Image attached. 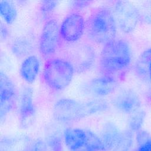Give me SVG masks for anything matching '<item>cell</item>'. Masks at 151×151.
<instances>
[{"label": "cell", "mask_w": 151, "mask_h": 151, "mask_svg": "<svg viewBox=\"0 0 151 151\" xmlns=\"http://www.w3.org/2000/svg\"><path fill=\"white\" fill-rule=\"evenodd\" d=\"M146 117V112L143 110L130 114L128 120L129 130L131 132H138L141 130V128L144 123Z\"/></svg>", "instance_id": "18"}, {"label": "cell", "mask_w": 151, "mask_h": 151, "mask_svg": "<svg viewBox=\"0 0 151 151\" xmlns=\"http://www.w3.org/2000/svg\"><path fill=\"white\" fill-rule=\"evenodd\" d=\"M111 104L120 112L130 115L140 110L141 100L133 90L123 88L113 97Z\"/></svg>", "instance_id": "11"}, {"label": "cell", "mask_w": 151, "mask_h": 151, "mask_svg": "<svg viewBox=\"0 0 151 151\" xmlns=\"http://www.w3.org/2000/svg\"><path fill=\"white\" fill-rule=\"evenodd\" d=\"M0 12L4 21L9 25L12 24L17 17L15 6L8 1H1L0 2Z\"/></svg>", "instance_id": "17"}, {"label": "cell", "mask_w": 151, "mask_h": 151, "mask_svg": "<svg viewBox=\"0 0 151 151\" xmlns=\"http://www.w3.org/2000/svg\"><path fill=\"white\" fill-rule=\"evenodd\" d=\"M77 151H99V150H93V149H88L86 147H84L83 148L82 150H79Z\"/></svg>", "instance_id": "26"}, {"label": "cell", "mask_w": 151, "mask_h": 151, "mask_svg": "<svg viewBox=\"0 0 151 151\" xmlns=\"http://www.w3.org/2000/svg\"><path fill=\"white\" fill-rule=\"evenodd\" d=\"M109 107L108 102L101 99L81 102L72 99L62 98L55 103L52 111L55 120L71 122L88 116L104 113Z\"/></svg>", "instance_id": "1"}, {"label": "cell", "mask_w": 151, "mask_h": 151, "mask_svg": "<svg viewBox=\"0 0 151 151\" xmlns=\"http://www.w3.org/2000/svg\"><path fill=\"white\" fill-rule=\"evenodd\" d=\"M58 5L56 1H42L41 2L40 11L43 15H48L52 12Z\"/></svg>", "instance_id": "20"}, {"label": "cell", "mask_w": 151, "mask_h": 151, "mask_svg": "<svg viewBox=\"0 0 151 151\" xmlns=\"http://www.w3.org/2000/svg\"><path fill=\"white\" fill-rule=\"evenodd\" d=\"M137 151H151V139L139 145Z\"/></svg>", "instance_id": "23"}, {"label": "cell", "mask_w": 151, "mask_h": 151, "mask_svg": "<svg viewBox=\"0 0 151 151\" xmlns=\"http://www.w3.org/2000/svg\"><path fill=\"white\" fill-rule=\"evenodd\" d=\"M87 137V130L80 128H68L64 133L65 143L71 151H77L84 148Z\"/></svg>", "instance_id": "13"}, {"label": "cell", "mask_w": 151, "mask_h": 151, "mask_svg": "<svg viewBox=\"0 0 151 151\" xmlns=\"http://www.w3.org/2000/svg\"><path fill=\"white\" fill-rule=\"evenodd\" d=\"M113 12L118 27L124 34L132 32L140 21L137 7L129 1H115Z\"/></svg>", "instance_id": "5"}, {"label": "cell", "mask_w": 151, "mask_h": 151, "mask_svg": "<svg viewBox=\"0 0 151 151\" xmlns=\"http://www.w3.org/2000/svg\"><path fill=\"white\" fill-rule=\"evenodd\" d=\"M118 84V80L115 77L103 74L90 80L83 85L81 88L87 95L100 97L113 93Z\"/></svg>", "instance_id": "10"}, {"label": "cell", "mask_w": 151, "mask_h": 151, "mask_svg": "<svg viewBox=\"0 0 151 151\" xmlns=\"http://www.w3.org/2000/svg\"><path fill=\"white\" fill-rule=\"evenodd\" d=\"M137 9L140 21L151 25V1L143 2Z\"/></svg>", "instance_id": "19"}, {"label": "cell", "mask_w": 151, "mask_h": 151, "mask_svg": "<svg viewBox=\"0 0 151 151\" xmlns=\"http://www.w3.org/2000/svg\"><path fill=\"white\" fill-rule=\"evenodd\" d=\"M74 71L73 66L67 59L51 57L45 63L43 78L51 89L61 91L71 83Z\"/></svg>", "instance_id": "4"}, {"label": "cell", "mask_w": 151, "mask_h": 151, "mask_svg": "<svg viewBox=\"0 0 151 151\" xmlns=\"http://www.w3.org/2000/svg\"><path fill=\"white\" fill-rule=\"evenodd\" d=\"M0 75V117L3 119L15 108L18 93L15 85L8 76L2 71Z\"/></svg>", "instance_id": "9"}, {"label": "cell", "mask_w": 151, "mask_h": 151, "mask_svg": "<svg viewBox=\"0 0 151 151\" xmlns=\"http://www.w3.org/2000/svg\"><path fill=\"white\" fill-rule=\"evenodd\" d=\"M117 28L113 12L105 6L94 9L86 24L88 38L95 43L103 45L116 39Z\"/></svg>", "instance_id": "3"}, {"label": "cell", "mask_w": 151, "mask_h": 151, "mask_svg": "<svg viewBox=\"0 0 151 151\" xmlns=\"http://www.w3.org/2000/svg\"><path fill=\"white\" fill-rule=\"evenodd\" d=\"M28 151H46V146L42 142H37L32 145Z\"/></svg>", "instance_id": "22"}, {"label": "cell", "mask_w": 151, "mask_h": 151, "mask_svg": "<svg viewBox=\"0 0 151 151\" xmlns=\"http://www.w3.org/2000/svg\"><path fill=\"white\" fill-rule=\"evenodd\" d=\"M90 1H73L71 2V6L74 9H83L86 8L90 4Z\"/></svg>", "instance_id": "21"}, {"label": "cell", "mask_w": 151, "mask_h": 151, "mask_svg": "<svg viewBox=\"0 0 151 151\" xmlns=\"http://www.w3.org/2000/svg\"><path fill=\"white\" fill-rule=\"evenodd\" d=\"M32 48L31 42L24 38H19L15 40L11 47L12 53L17 57H24L29 55Z\"/></svg>", "instance_id": "16"}, {"label": "cell", "mask_w": 151, "mask_h": 151, "mask_svg": "<svg viewBox=\"0 0 151 151\" xmlns=\"http://www.w3.org/2000/svg\"><path fill=\"white\" fill-rule=\"evenodd\" d=\"M40 64L35 55H29L22 63L19 73L22 78L27 83H33L40 71Z\"/></svg>", "instance_id": "14"}, {"label": "cell", "mask_w": 151, "mask_h": 151, "mask_svg": "<svg viewBox=\"0 0 151 151\" xmlns=\"http://www.w3.org/2000/svg\"><path fill=\"white\" fill-rule=\"evenodd\" d=\"M151 61V48L145 50L139 56L134 65V71L136 74L142 80L147 81L148 65Z\"/></svg>", "instance_id": "15"}, {"label": "cell", "mask_w": 151, "mask_h": 151, "mask_svg": "<svg viewBox=\"0 0 151 151\" xmlns=\"http://www.w3.org/2000/svg\"><path fill=\"white\" fill-rule=\"evenodd\" d=\"M148 77L149 81L151 82V61L148 65Z\"/></svg>", "instance_id": "25"}, {"label": "cell", "mask_w": 151, "mask_h": 151, "mask_svg": "<svg viewBox=\"0 0 151 151\" xmlns=\"http://www.w3.org/2000/svg\"><path fill=\"white\" fill-rule=\"evenodd\" d=\"M36 109L33 100V91L29 87H25L19 101V114L21 124L25 125L35 116Z\"/></svg>", "instance_id": "12"}, {"label": "cell", "mask_w": 151, "mask_h": 151, "mask_svg": "<svg viewBox=\"0 0 151 151\" xmlns=\"http://www.w3.org/2000/svg\"><path fill=\"white\" fill-rule=\"evenodd\" d=\"M132 53L128 42L114 39L103 45L99 58V69L104 75L115 77L130 67Z\"/></svg>", "instance_id": "2"}, {"label": "cell", "mask_w": 151, "mask_h": 151, "mask_svg": "<svg viewBox=\"0 0 151 151\" xmlns=\"http://www.w3.org/2000/svg\"><path fill=\"white\" fill-rule=\"evenodd\" d=\"M60 27L55 19L47 21L43 26L39 40V50L45 57H50L56 51L59 45Z\"/></svg>", "instance_id": "7"}, {"label": "cell", "mask_w": 151, "mask_h": 151, "mask_svg": "<svg viewBox=\"0 0 151 151\" xmlns=\"http://www.w3.org/2000/svg\"><path fill=\"white\" fill-rule=\"evenodd\" d=\"M67 59L75 71L81 73L91 69L96 62V54L94 48L87 43H80L73 46L68 51Z\"/></svg>", "instance_id": "6"}, {"label": "cell", "mask_w": 151, "mask_h": 151, "mask_svg": "<svg viewBox=\"0 0 151 151\" xmlns=\"http://www.w3.org/2000/svg\"><path fill=\"white\" fill-rule=\"evenodd\" d=\"M9 35V32L7 27L5 25H4L2 23L1 24V37L2 39L6 40L8 38Z\"/></svg>", "instance_id": "24"}, {"label": "cell", "mask_w": 151, "mask_h": 151, "mask_svg": "<svg viewBox=\"0 0 151 151\" xmlns=\"http://www.w3.org/2000/svg\"><path fill=\"white\" fill-rule=\"evenodd\" d=\"M86 30L84 17L77 12L68 14L60 27L61 38L68 42L77 41Z\"/></svg>", "instance_id": "8"}]
</instances>
